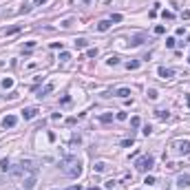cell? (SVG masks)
Masks as SVG:
<instances>
[{
    "mask_svg": "<svg viewBox=\"0 0 190 190\" xmlns=\"http://www.w3.org/2000/svg\"><path fill=\"white\" fill-rule=\"evenodd\" d=\"M89 46V42L84 40V38H80V40H75V49H86Z\"/></svg>",
    "mask_w": 190,
    "mask_h": 190,
    "instance_id": "obj_16",
    "label": "cell"
},
{
    "mask_svg": "<svg viewBox=\"0 0 190 190\" xmlns=\"http://www.w3.org/2000/svg\"><path fill=\"white\" fill-rule=\"evenodd\" d=\"M35 179H38V172H31V175L22 177V188H25V190L35 188Z\"/></svg>",
    "mask_w": 190,
    "mask_h": 190,
    "instance_id": "obj_4",
    "label": "cell"
},
{
    "mask_svg": "<svg viewBox=\"0 0 190 190\" xmlns=\"http://www.w3.org/2000/svg\"><path fill=\"white\" fill-rule=\"evenodd\" d=\"M38 113H40V110H38V106H27V108L22 110V117H25V120H33Z\"/></svg>",
    "mask_w": 190,
    "mask_h": 190,
    "instance_id": "obj_5",
    "label": "cell"
},
{
    "mask_svg": "<svg viewBox=\"0 0 190 190\" xmlns=\"http://www.w3.org/2000/svg\"><path fill=\"white\" fill-rule=\"evenodd\" d=\"M157 97H159V93H157L155 89H150L148 91V100H157Z\"/></svg>",
    "mask_w": 190,
    "mask_h": 190,
    "instance_id": "obj_22",
    "label": "cell"
},
{
    "mask_svg": "<svg viewBox=\"0 0 190 190\" xmlns=\"http://www.w3.org/2000/svg\"><path fill=\"white\" fill-rule=\"evenodd\" d=\"M60 60H62V62L71 60V53H66V51H62V53H60Z\"/></svg>",
    "mask_w": 190,
    "mask_h": 190,
    "instance_id": "obj_24",
    "label": "cell"
},
{
    "mask_svg": "<svg viewBox=\"0 0 190 190\" xmlns=\"http://www.w3.org/2000/svg\"><path fill=\"white\" fill-rule=\"evenodd\" d=\"M117 97H122V100H128V95H130V89H117L115 91Z\"/></svg>",
    "mask_w": 190,
    "mask_h": 190,
    "instance_id": "obj_10",
    "label": "cell"
},
{
    "mask_svg": "<svg viewBox=\"0 0 190 190\" xmlns=\"http://www.w3.org/2000/svg\"><path fill=\"white\" fill-rule=\"evenodd\" d=\"M139 124H141V120H139V117H133V120H130V126H133V128H139Z\"/></svg>",
    "mask_w": 190,
    "mask_h": 190,
    "instance_id": "obj_19",
    "label": "cell"
},
{
    "mask_svg": "<svg viewBox=\"0 0 190 190\" xmlns=\"http://www.w3.org/2000/svg\"><path fill=\"white\" fill-rule=\"evenodd\" d=\"M60 170L64 172L66 177H71V179H75V177L82 175V164L77 157H64V159L60 161Z\"/></svg>",
    "mask_w": 190,
    "mask_h": 190,
    "instance_id": "obj_1",
    "label": "cell"
},
{
    "mask_svg": "<svg viewBox=\"0 0 190 190\" xmlns=\"http://www.w3.org/2000/svg\"><path fill=\"white\" fill-rule=\"evenodd\" d=\"M172 148H175L179 155H188L190 153V141L188 139H177V141H172Z\"/></svg>",
    "mask_w": 190,
    "mask_h": 190,
    "instance_id": "obj_3",
    "label": "cell"
},
{
    "mask_svg": "<svg viewBox=\"0 0 190 190\" xmlns=\"http://www.w3.org/2000/svg\"><path fill=\"white\" fill-rule=\"evenodd\" d=\"M0 166H2V170H9V168H11V166H9V159H2V161H0Z\"/></svg>",
    "mask_w": 190,
    "mask_h": 190,
    "instance_id": "obj_27",
    "label": "cell"
},
{
    "mask_svg": "<svg viewBox=\"0 0 190 190\" xmlns=\"http://www.w3.org/2000/svg\"><path fill=\"white\" fill-rule=\"evenodd\" d=\"M186 100H188V106H190V95H188V97H186Z\"/></svg>",
    "mask_w": 190,
    "mask_h": 190,
    "instance_id": "obj_35",
    "label": "cell"
},
{
    "mask_svg": "<svg viewBox=\"0 0 190 190\" xmlns=\"http://www.w3.org/2000/svg\"><path fill=\"white\" fill-rule=\"evenodd\" d=\"M175 38H168V40H166V46H168V49H172V46H175Z\"/></svg>",
    "mask_w": 190,
    "mask_h": 190,
    "instance_id": "obj_26",
    "label": "cell"
},
{
    "mask_svg": "<svg viewBox=\"0 0 190 190\" xmlns=\"http://www.w3.org/2000/svg\"><path fill=\"white\" fill-rule=\"evenodd\" d=\"M15 122H18V117H15V115H7L5 120H2V128H13Z\"/></svg>",
    "mask_w": 190,
    "mask_h": 190,
    "instance_id": "obj_8",
    "label": "cell"
},
{
    "mask_svg": "<svg viewBox=\"0 0 190 190\" xmlns=\"http://www.w3.org/2000/svg\"><path fill=\"white\" fill-rule=\"evenodd\" d=\"M60 104H62V106H69V104H71V97H69V95H64V97L60 100Z\"/></svg>",
    "mask_w": 190,
    "mask_h": 190,
    "instance_id": "obj_25",
    "label": "cell"
},
{
    "mask_svg": "<svg viewBox=\"0 0 190 190\" xmlns=\"http://www.w3.org/2000/svg\"><path fill=\"white\" fill-rule=\"evenodd\" d=\"M84 2H91V0H84Z\"/></svg>",
    "mask_w": 190,
    "mask_h": 190,
    "instance_id": "obj_36",
    "label": "cell"
},
{
    "mask_svg": "<svg viewBox=\"0 0 190 190\" xmlns=\"http://www.w3.org/2000/svg\"><path fill=\"white\" fill-rule=\"evenodd\" d=\"M144 184H148V186H153V184H155V177H150V175H148V177H146V179H144Z\"/></svg>",
    "mask_w": 190,
    "mask_h": 190,
    "instance_id": "obj_31",
    "label": "cell"
},
{
    "mask_svg": "<svg viewBox=\"0 0 190 190\" xmlns=\"http://www.w3.org/2000/svg\"><path fill=\"white\" fill-rule=\"evenodd\" d=\"M35 5H44V2H49V0H33Z\"/></svg>",
    "mask_w": 190,
    "mask_h": 190,
    "instance_id": "obj_34",
    "label": "cell"
},
{
    "mask_svg": "<svg viewBox=\"0 0 190 190\" xmlns=\"http://www.w3.org/2000/svg\"><path fill=\"white\" fill-rule=\"evenodd\" d=\"M66 190H82V188H80V186H69Z\"/></svg>",
    "mask_w": 190,
    "mask_h": 190,
    "instance_id": "obj_33",
    "label": "cell"
},
{
    "mask_svg": "<svg viewBox=\"0 0 190 190\" xmlns=\"http://www.w3.org/2000/svg\"><path fill=\"white\" fill-rule=\"evenodd\" d=\"M164 33H166V27L164 25H157L155 27V35H164Z\"/></svg>",
    "mask_w": 190,
    "mask_h": 190,
    "instance_id": "obj_18",
    "label": "cell"
},
{
    "mask_svg": "<svg viewBox=\"0 0 190 190\" xmlns=\"http://www.w3.org/2000/svg\"><path fill=\"white\" fill-rule=\"evenodd\" d=\"M51 91H53V84H46V86H42L40 91H38V97H44L46 93H51Z\"/></svg>",
    "mask_w": 190,
    "mask_h": 190,
    "instance_id": "obj_11",
    "label": "cell"
},
{
    "mask_svg": "<svg viewBox=\"0 0 190 190\" xmlns=\"http://www.w3.org/2000/svg\"><path fill=\"white\" fill-rule=\"evenodd\" d=\"M141 42H144V35H135V38H130L128 44H130V46H139Z\"/></svg>",
    "mask_w": 190,
    "mask_h": 190,
    "instance_id": "obj_12",
    "label": "cell"
},
{
    "mask_svg": "<svg viewBox=\"0 0 190 190\" xmlns=\"http://www.w3.org/2000/svg\"><path fill=\"white\" fill-rule=\"evenodd\" d=\"M157 73H159V77H164V80H170V77L175 75V71H172V69H166V66H159V69H157Z\"/></svg>",
    "mask_w": 190,
    "mask_h": 190,
    "instance_id": "obj_7",
    "label": "cell"
},
{
    "mask_svg": "<svg viewBox=\"0 0 190 190\" xmlns=\"http://www.w3.org/2000/svg\"><path fill=\"white\" fill-rule=\"evenodd\" d=\"M86 55H89V58H95V55H97V49H86Z\"/></svg>",
    "mask_w": 190,
    "mask_h": 190,
    "instance_id": "obj_28",
    "label": "cell"
},
{
    "mask_svg": "<svg viewBox=\"0 0 190 190\" xmlns=\"http://www.w3.org/2000/svg\"><path fill=\"white\" fill-rule=\"evenodd\" d=\"M110 22H122V15H120V13H115L113 18H110Z\"/></svg>",
    "mask_w": 190,
    "mask_h": 190,
    "instance_id": "obj_32",
    "label": "cell"
},
{
    "mask_svg": "<svg viewBox=\"0 0 190 190\" xmlns=\"http://www.w3.org/2000/svg\"><path fill=\"white\" fill-rule=\"evenodd\" d=\"M2 86H5V89H11V86H13V80H11V77H7V80H2Z\"/></svg>",
    "mask_w": 190,
    "mask_h": 190,
    "instance_id": "obj_23",
    "label": "cell"
},
{
    "mask_svg": "<svg viewBox=\"0 0 190 190\" xmlns=\"http://www.w3.org/2000/svg\"><path fill=\"white\" fill-rule=\"evenodd\" d=\"M177 186H179V188H188L190 186V175L188 172H184V175L177 177Z\"/></svg>",
    "mask_w": 190,
    "mask_h": 190,
    "instance_id": "obj_6",
    "label": "cell"
},
{
    "mask_svg": "<svg viewBox=\"0 0 190 190\" xmlns=\"http://www.w3.org/2000/svg\"><path fill=\"white\" fill-rule=\"evenodd\" d=\"M110 25H113L110 20H100V22H97V31H102V33H104V31L110 29Z\"/></svg>",
    "mask_w": 190,
    "mask_h": 190,
    "instance_id": "obj_9",
    "label": "cell"
},
{
    "mask_svg": "<svg viewBox=\"0 0 190 190\" xmlns=\"http://www.w3.org/2000/svg\"><path fill=\"white\" fill-rule=\"evenodd\" d=\"M164 18H166V20H172V18H175V13H172V11H164Z\"/></svg>",
    "mask_w": 190,
    "mask_h": 190,
    "instance_id": "obj_29",
    "label": "cell"
},
{
    "mask_svg": "<svg viewBox=\"0 0 190 190\" xmlns=\"http://www.w3.org/2000/svg\"><path fill=\"white\" fill-rule=\"evenodd\" d=\"M95 170H97V172H104V170H106V164H104V161H97V164H95Z\"/></svg>",
    "mask_w": 190,
    "mask_h": 190,
    "instance_id": "obj_20",
    "label": "cell"
},
{
    "mask_svg": "<svg viewBox=\"0 0 190 190\" xmlns=\"http://www.w3.org/2000/svg\"><path fill=\"white\" fill-rule=\"evenodd\" d=\"M106 62H108L110 66H115V64H120V58H117V55H110V58H108Z\"/></svg>",
    "mask_w": 190,
    "mask_h": 190,
    "instance_id": "obj_17",
    "label": "cell"
},
{
    "mask_svg": "<svg viewBox=\"0 0 190 190\" xmlns=\"http://www.w3.org/2000/svg\"><path fill=\"white\" fill-rule=\"evenodd\" d=\"M18 31H20V27H9V29H2L0 33L2 35H11V33H18Z\"/></svg>",
    "mask_w": 190,
    "mask_h": 190,
    "instance_id": "obj_14",
    "label": "cell"
},
{
    "mask_svg": "<svg viewBox=\"0 0 190 190\" xmlns=\"http://www.w3.org/2000/svg\"><path fill=\"white\" fill-rule=\"evenodd\" d=\"M100 122H102V124H108V122H113V113H104V115H100Z\"/></svg>",
    "mask_w": 190,
    "mask_h": 190,
    "instance_id": "obj_15",
    "label": "cell"
},
{
    "mask_svg": "<svg viewBox=\"0 0 190 190\" xmlns=\"http://www.w3.org/2000/svg\"><path fill=\"white\" fill-rule=\"evenodd\" d=\"M126 117H128V113H124V110H122V113H117V120H120V122H124Z\"/></svg>",
    "mask_w": 190,
    "mask_h": 190,
    "instance_id": "obj_30",
    "label": "cell"
},
{
    "mask_svg": "<svg viewBox=\"0 0 190 190\" xmlns=\"http://www.w3.org/2000/svg\"><path fill=\"white\" fill-rule=\"evenodd\" d=\"M155 115H157V120H168V117H170V115H168V110H164V108H157V110H155Z\"/></svg>",
    "mask_w": 190,
    "mask_h": 190,
    "instance_id": "obj_13",
    "label": "cell"
},
{
    "mask_svg": "<svg viewBox=\"0 0 190 190\" xmlns=\"http://www.w3.org/2000/svg\"><path fill=\"white\" fill-rule=\"evenodd\" d=\"M137 66H139V62H137V60H133V62H128V64H126V69H128V71H135Z\"/></svg>",
    "mask_w": 190,
    "mask_h": 190,
    "instance_id": "obj_21",
    "label": "cell"
},
{
    "mask_svg": "<svg viewBox=\"0 0 190 190\" xmlns=\"http://www.w3.org/2000/svg\"><path fill=\"white\" fill-rule=\"evenodd\" d=\"M153 164H155V159L150 155H144V157H139V159L135 161V170L137 172H148V170L153 168Z\"/></svg>",
    "mask_w": 190,
    "mask_h": 190,
    "instance_id": "obj_2",
    "label": "cell"
}]
</instances>
